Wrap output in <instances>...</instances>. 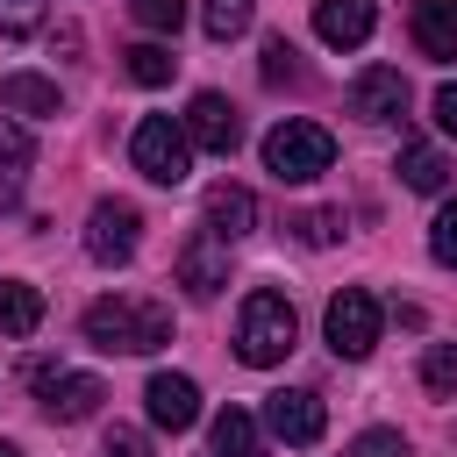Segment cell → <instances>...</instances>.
Instances as JSON below:
<instances>
[{
  "label": "cell",
  "mask_w": 457,
  "mask_h": 457,
  "mask_svg": "<svg viewBox=\"0 0 457 457\" xmlns=\"http://www.w3.org/2000/svg\"><path fill=\"white\" fill-rule=\"evenodd\" d=\"M129 157H136V171L150 186H186V171H193V143H186V129L171 114H143L136 136H129Z\"/></svg>",
  "instance_id": "4"
},
{
  "label": "cell",
  "mask_w": 457,
  "mask_h": 457,
  "mask_svg": "<svg viewBox=\"0 0 457 457\" xmlns=\"http://www.w3.org/2000/svg\"><path fill=\"white\" fill-rule=\"evenodd\" d=\"M100 457H150V443H143V428H107Z\"/></svg>",
  "instance_id": "30"
},
{
  "label": "cell",
  "mask_w": 457,
  "mask_h": 457,
  "mask_svg": "<svg viewBox=\"0 0 457 457\" xmlns=\"http://www.w3.org/2000/svg\"><path fill=\"white\" fill-rule=\"evenodd\" d=\"M378 300L364 293V286H343L336 300H328V314H321V328H328V350L336 357H371L378 350Z\"/></svg>",
  "instance_id": "5"
},
{
  "label": "cell",
  "mask_w": 457,
  "mask_h": 457,
  "mask_svg": "<svg viewBox=\"0 0 457 457\" xmlns=\"http://www.w3.org/2000/svg\"><path fill=\"white\" fill-rule=\"evenodd\" d=\"M0 457H21V450H14V443H0Z\"/></svg>",
  "instance_id": "32"
},
{
  "label": "cell",
  "mask_w": 457,
  "mask_h": 457,
  "mask_svg": "<svg viewBox=\"0 0 457 457\" xmlns=\"http://www.w3.org/2000/svg\"><path fill=\"white\" fill-rule=\"evenodd\" d=\"M121 71H129L136 86H164V79L179 71V57H171L164 43H136V50H121Z\"/></svg>",
  "instance_id": "20"
},
{
  "label": "cell",
  "mask_w": 457,
  "mask_h": 457,
  "mask_svg": "<svg viewBox=\"0 0 457 457\" xmlns=\"http://www.w3.org/2000/svg\"><path fill=\"white\" fill-rule=\"evenodd\" d=\"M428 107H436V129H443V136H457V86H436V100H428Z\"/></svg>",
  "instance_id": "31"
},
{
  "label": "cell",
  "mask_w": 457,
  "mask_h": 457,
  "mask_svg": "<svg viewBox=\"0 0 457 457\" xmlns=\"http://www.w3.org/2000/svg\"><path fill=\"white\" fill-rule=\"evenodd\" d=\"M143 407H150V421H157V428H171V436H179V428H193V421H200V386H193L186 371H157V378L143 386Z\"/></svg>",
  "instance_id": "13"
},
{
  "label": "cell",
  "mask_w": 457,
  "mask_h": 457,
  "mask_svg": "<svg viewBox=\"0 0 457 457\" xmlns=\"http://www.w3.org/2000/svg\"><path fill=\"white\" fill-rule=\"evenodd\" d=\"M264 428L278 436V443H293V450H307V443H321V428H328V407H321V393H271L264 400Z\"/></svg>",
  "instance_id": "8"
},
{
  "label": "cell",
  "mask_w": 457,
  "mask_h": 457,
  "mask_svg": "<svg viewBox=\"0 0 457 457\" xmlns=\"http://www.w3.org/2000/svg\"><path fill=\"white\" fill-rule=\"evenodd\" d=\"M29 157H36V143H29V129L0 114V171H29Z\"/></svg>",
  "instance_id": "24"
},
{
  "label": "cell",
  "mask_w": 457,
  "mask_h": 457,
  "mask_svg": "<svg viewBox=\"0 0 457 457\" xmlns=\"http://www.w3.org/2000/svg\"><path fill=\"white\" fill-rule=\"evenodd\" d=\"M343 457H407V443H400V428H364Z\"/></svg>",
  "instance_id": "28"
},
{
  "label": "cell",
  "mask_w": 457,
  "mask_h": 457,
  "mask_svg": "<svg viewBox=\"0 0 457 457\" xmlns=\"http://www.w3.org/2000/svg\"><path fill=\"white\" fill-rule=\"evenodd\" d=\"M129 7H136V21H143V29H164V36L186 21V0H129Z\"/></svg>",
  "instance_id": "27"
},
{
  "label": "cell",
  "mask_w": 457,
  "mask_h": 457,
  "mask_svg": "<svg viewBox=\"0 0 457 457\" xmlns=\"http://www.w3.org/2000/svg\"><path fill=\"white\" fill-rule=\"evenodd\" d=\"M207 436H214V457H264V428H257V414H243V407H221Z\"/></svg>",
  "instance_id": "17"
},
{
  "label": "cell",
  "mask_w": 457,
  "mask_h": 457,
  "mask_svg": "<svg viewBox=\"0 0 457 457\" xmlns=\"http://www.w3.org/2000/svg\"><path fill=\"white\" fill-rule=\"evenodd\" d=\"M36 328H43V286H29V278H0V336L21 343V336H36Z\"/></svg>",
  "instance_id": "16"
},
{
  "label": "cell",
  "mask_w": 457,
  "mask_h": 457,
  "mask_svg": "<svg viewBox=\"0 0 457 457\" xmlns=\"http://www.w3.org/2000/svg\"><path fill=\"white\" fill-rule=\"evenodd\" d=\"M0 107H14V114H57V86L36 79V71H7L0 79Z\"/></svg>",
  "instance_id": "18"
},
{
  "label": "cell",
  "mask_w": 457,
  "mask_h": 457,
  "mask_svg": "<svg viewBox=\"0 0 457 457\" xmlns=\"http://www.w3.org/2000/svg\"><path fill=\"white\" fill-rule=\"evenodd\" d=\"M86 343L107 350V357H150L171 343V307L164 300H143V293H107L86 307Z\"/></svg>",
  "instance_id": "1"
},
{
  "label": "cell",
  "mask_w": 457,
  "mask_h": 457,
  "mask_svg": "<svg viewBox=\"0 0 457 457\" xmlns=\"http://www.w3.org/2000/svg\"><path fill=\"white\" fill-rule=\"evenodd\" d=\"M250 14H257V0H207V14H200V21H207V36H214V43H228V36H243V29H250Z\"/></svg>",
  "instance_id": "22"
},
{
  "label": "cell",
  "mask_w": 457,
  "mask_h": 457,
  "mask_svg": "<svg viewBox=\"0 0 457 457\" xmlns=\"http://www.w3.org/2000/svg\"><path fill=\"white\" fill-rule=\"evenodd\" d=\"M293 71H300V64H293V43H286V36H271V43H264V86H286Z\"/></svg>",
  "instance_id": "29"
},
{
  "label": "cell",
  "mask_w": 457,
  "mask_h": 457,
  "mask_svg": "<svg viewBox=\"0 0 457 457\" xmlns=\"http://www.w3.org/2000/svg\"><path fill=\"white\" fill-rule=\"evenodd\" d=\"M328 164H336V136H328L321 121L286 114V121L264 136V171H271L278 186H307V179H321Z\"/></svg>",
  "instance_id": "3"
},
{
  "label": "cell",
  "mask_w": 457,
  "mask_h": 457,
  "mask_svg": "<svg viewBox=\"0 0 457 457\" xmlns=\"http://www.w3.org/2000/svg\"><path fill=\"white\" fill-rule=\"evenodd\" d=\"M414 43H421V57L450 64L457 57V0H414Z\"/></svg>",
  "instance_id": "15"
},
{
  "label": "cell",
  "mask_w": 457,
  "mask_h": 457,
  "mask_svg": "<svg viewBox=\"0 0 457 457\" xmlns=\"http://www.w3.org/2000/svg\"><path fill=\"white\" fill-rule=\"evenodd\" d=\"M179 286H186L193 300H214V293L228 286V243L207 236V228H193L186 250H179Z\"/></svg>",
  "instance_id": "11"
},
{
  "label": "cell",
  "mask_w": 457,
  "mask_h": 457,
  "mask_svg": "<svg viewBox=\"0 0 457 457\" xmlns=\"http://www.w3.org/2000/svg\"><path fill=\"white\" fill-rule=\"evenodd\" d=\"M421 386H428L436 400H457V343H428V357H421Z\"/></svg>",
  "instance_id": "21"
},
{
  "label": "cell",
  "mask_w": 457,
  "mask_h": 457,
  "mask_svg": "<svg viewBox=\"0 0 457 457\" xmlns=\"http://www.w3.org/2000/svg\"><path fill=\"white\" fill-rule=\"evenodd\" d=\"M293 228H300V243H336V236H343V207H314V214H300Z\"/></svg>",
  "instance_id": "26"
},
{
  "label": "cell",
  "mask_w": 457,
  "mask_h": 457,
  "mask_svg": "<svg viewBox=\"0 0 457 457\" xmlns=\"http://www.w3.org/2000/svg\"><path fill=\"white\" fill-rule=\"evenodd\" d=\"M136 236H143V214L129 200H100L86 214V257L93 264H129L136 257Z\"/></svg>",
  "instance_id": "6"
},
{
  "label": "cell",
  "mask_w": 457,
  "mask_h": 457,
  "mask_svg": "<svg viewBox=\"0 0 457 457\" xmlns=\"http://www.w3.org/2000/svg\"><path fill=\"white\" fill-rule=\"evenodd\" d=\"M350 114H357V121H400V114H407V79H400V64H364V71L350 79Z\"/></svg>",
  "instance_id": "9"
},
{
  "label": "cell",
  "mask_w": 457,
  "mask_h": 457,
  "mask_svg": "<svg viewBox=\"0 0 457 457\" xmlns=\"http://www.w3.org/2000/svg\"><path fill=\"white\" fill-rule=\"evenodd\" d=\"M200 228L207 236H221V243H243L250 228H257V200H250V186H236V179H221V186H207V200H200Z\"/></svg>",
  "instance_id": "12"
},
{
  "label": "cell",
  "mask_w": 457,
  "mask_h": 457,
  "mask_svg": "<svg viewBox=\"0 0 457 457\" xmlns=\"http://www.w3.org/2000/svg\"><path fill=\"white\" fill-rule=\"evenodd\" d=\"M43 29V0H0V36H36Z\"/></svg>",
  "instance_id": "25"
},
{
  "label": "cell",
  "mask_w": 457,
  "mask_h": 457,
  "mask_svg": "<svg viewBox=\"0 0 457 457\" xmlns=\"http://www.w3.org/2000/svg\"><path fill=\"white\" fill-rule=\"evenodd\" d=\"M293 336H300V321H293V300L286 293H271V286H257L250 300H243V314H236V357L243 364H286L293 357Z\"/></svg>",
  "instance_id": "2"
},
{
  "label": "cell",
  "mask_w": 457,
  "mask_h": 457,
  "mask_svg": "<svg viewBox=\"0 0 457 457\" xmlns=\"http://www.w3.org/2000/svg\"><path fill=\"white\" fill-rule=\"evenodd\" d=\"M186 143L193 150H214V157H228L236 143H243V121H236V107L221 100V93H193V107H186Z\"/></svg>",
  "instance_id": "10"
},
{
  "label": "cell",
  "mask_w": 457,
  "mask_h": 457,
  "mask_svg": "<svg viewBox=\"0 0 457 457\" xmlns=\"http://www.w3.org/2000/svg\"><path fill=\"white\" fill-rule=\"evenodd\" d=\"M29 378H36V393H43V414H50V421H86V414L107 400V386H100V378H86V371L29 364Z\"/></svg>",
  "instance_id": "7"
},
{
  "label": "cell",
  "mask_w": 457,
  "mask_h": 457,
  "mask_svg": "<svg viewBox=\"0 0 457 457\" xmlns=\"http://www.w3.org/2000/svg\"><path fill=\"white\" fill-rule=\"evenodd\" d=\"M428 250H436V264H450V271H457V200H443V207H436V221H428Z\"/></svg>",
  "instance_id": "23"
},
{
  "label": "cell",
  "mask_w": 457,
  "mask_h": 457,
  "mask_svg": "<svg viewBox=\"0 0 457 457\" xmlns=\"http://www.w3.org/2000/svg\"><path fill=\"white\" fill-rule=\"evenodd\" d=\"M400 179H407L414 193H443V186H450V164H443L436 143H400Z\"/></svg>",
  "instance_id": "19"
},
{
  "label": "cell",
  "mask_w": 457,
  "mask_h": 457,
  "mask_svg": "<svg viewBox=\"0 0 457 457\" xmlns=\"http://www.w3.org/2000/svg\"><path fill=\"white\" fill-rule=\"evenodd\" d=\"M378 29V0H314V36L328 50H357Z\"/></svg>",
  "instance_id": "14"
}]
</instances>
